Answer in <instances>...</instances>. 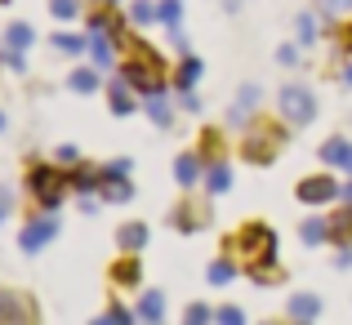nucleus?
I'll return each instance as SVG.
<instances>
[{
	"label": "nucleus",
	"instance_id": "nucleus-1",
	"mask_svg": "<svg viewBox=\"0 0 352 325\" xmlns=\"http://www.w3.org/2000/svg\"><path fill=\"white\" fill-rule=\"evenodd\" d=\"M241 245V258H245L250 267H276V236L267 223H254V227H245L236 236Z\"/></svg>",
	"mask_w": 352,
	"mask_h": 325
},
{
	"label": "nucleus",
	"instance_id": "nucleus-2",
	"mask_svg": "<svg viewBox=\"0 0 352 325\" xmlns=\"http://www.w3.org/2000/svg\"><path fill=\"white\" fill-rule=\"evenodd\" d=\"M63 174L58 170H50V165H36L32 170V179H27V188H32V197L45 205V214H54V210L63 205Z\"/></svg>",
	"mask_w": 352,
	"mask_h": 325
},
{
	"label": "nucleus",
	"instance_id": "nucleus-3",
	"mask_svg": "<svg viewBox=\"0 0 352 325\" xmlns=\"http://www.w3.org/2000/svg\"><path fill=\"white\" fill-rule=\"evenodd\" d=\"M281 116L290 120L294 129L312 125V116H317V98H312V89H303V85L281 89Z\"/></svg>",
	"mask_w": 352,
	"mask_h": 325
},
{
	"label": "nucleus",
	"instance_id": "nucleus-4",
	"mask_svg": "<svg viewBox=\"0 0 352 325\" xmlns=\"http://www.w3.org/2000/svg\"><path fill=\"white\" fill-rule=\"evenodd\" d=\"M281 143H285V129L258 125L254 134L245 138V156H250L254 165H272V161H276V152H281Z\"/></svg>",
	"mask_w": 352,
	"mask_h": 325
},
{
	"label": "nucleus",
	"instance_id": "nucleus-5",
	"mask_svg": "<svg viewBox=\"0 0 352 325\" xmlns=\"http://www.w3.org/2000/svg\"><path fill=\"white\" fill-rule=\"evenodd\" d=\"M120 76L129 80V85L134 89H143L147 98L152 94H165V80H161V63H125V67H120Z\"/></svg>",
	"mask_w": 352,
	"mask_h": 325
},
{
	"label": "nucleus",
	"instance_id": "nucleus-6",
	"mask_svg": "<svg viewBox=\"0 0 352 325\" xmlns=\"http://www.w3.org/2000/svg\"><path fill=\"white\" fill-rule=\"evenodd\" d=\"M339 183L335 179H326V174H312V179H303L299 188H294V197L303 201V205H326V201H335L339 197Z\"/></svg>",
	"mask_w": 352,
	"mask_h": 325
},
{
	"label": "nucleus",
	"instance_id": "nucleus-7",
	"mask_svg": "<svg viewBox=\"0 0 352 325\" xmlns=\"http://www.w3.org/2000/svg\"><path fill=\"white\" fill-rule=\"evenodd\" d=\"M54 232H58V223H54V218H36V223H27V227H23V240H18V245H23L27 254H36V249H45L54 240Z\"/></svg>",
	"mask_w": 352,
	"mask_h": 325
},
{
	"label": "nucleus",
	"instance_id": "nucleus-8",
	"mask_svg": "<svg viewBox=\"0 0 352 325\" xmlns=\"http://www.w3.org/2000/svg\"><path fill=\"white\" fill-rule=\"evenodd\" d=\"M0 321H36V308L27 294H14V290H0Z\"/></svg>",
	"mask_w": 352,
	"mask_h": 325
},
{
	"label": "nucleus",
	"instance_id": "nucleus-9",
	"mask_svg": "<svg viewBox=\"0 0 352 325\" xmlns=\"http://www.w3.org/2000/svg\"><path fill=\"white\" fill-rule=\"evenodd\" d=\"M206 223H210V210H206V205H183V210H174V227H179L183 236L201 232Z\"/></svg>",
	"mask_w": 352,
	"mask_h": 325
},
{
	"label": "nucleus",
	"instance_id": "nucleus-10",
	"mask_svg": "<svg viewBox=\"0 0 352 325\" xmlns=\"http://www.w3.org/2000/svg\"><path fill=\"white\" fill-rule=\"evenodd\" d=\"M321 161L339 165V170L352 174V143H348V138H326V143H321Z\"/></svg>",
	"mask_w": 352,
	"mask_h": 325
},
{
	"label": "nucleus",
	"instance_id": "nucleus-11",
	"mask_svg": "<svg viewBox=\"0 0 352 325\" xmlns=\"http://www.w3.org/2000/svg\"><path fill=\"white\" fill-rule=\"evenodd\" d=\"M147 236H152V232H147L143 223H125V227L116 232V245L125 249V254H138V249L147 245Z\"/></svg>",
	"mask_w": 352,
	"mask_h": 325
},
{
	"label": "nucleus",
	"instance_id": "nucleus-12",
	"mask_svg": "<svg viewBox=\"0 0 352 325\" xmlns=\"http://www.w3.org/2000/svg\"><path fill=\"white\" fill-rule=\"evenodd\" d=\"M326 223H330V240H339V245H352V205H348V201H344V210H335Z\"/></svg>",
	"mask_w": 352,
	"mask_h": 325
},
{
	"label": "nucleus",
	"instance_id": "nucleus-13",
	"mask_svg": "<svg viewBox=\"0 0 352 325\" xmlns=\"http://www.w3.org/2000/svg\"><path fill=\"white\" fill-rule=\"evenodd\" d=\"M103 197L112 201V205H125V201L134 197V188H129L125 174H103Z\"/></svg>",
	"mask_w": 352,
	"mask_h": 325
},
{
	"label": "nucleus",
	"instance_id": "nucleus-14",
	"mask_svg": "<svg viewBox=\"0 0 352 325\" xmlns=\"http://www.w3.org/2000/svg\"><path fill=\"white\" fill-rule=\"evenodd\" d=\"M197 179H201V156H179V161H174V183H179V188H192Z\"/></svg>",
	"mask_w": 352,
	"mask_h": 325
},
{
	"label": "nucleus",
	"instance_id": "nucleus-15",
	"mask_svg": "<svg viewBox=\"0 0 352 325\" xmlns=\"http://www.w3.org/2000/svg\"><path fill=\"white\" fill-rule=\"evenodd\" d=\"M290 317L294 321H317L321 317V299H312V294H294V299H290Z\"/></svg>",
	"mask_w": 352,
	"mask_h": 325
},
{
	"label": "nucleus",
	"instance_id": "nucleus-16",
	"mask_svg": "<svg viewBox=\"0 0 352 325\" xmlns=\"http://www.w3.org/2000/svg\"><path fill=\"white\" fill-rule=\"evenodd\" d=\"M89 54H94V63H98V67H112V63H116L112 45H107V27H94V41H89Z\"/></svg>",
	"mask_w": 352,
	"mask_h": 325
},
{
	"label": "nucleus",
	"instance_id": "nucleus-17",
	"mask_svg": "<svg viewBox=\"0 0 352 325\" xmlns=\"http://www.w3.org/2000/svg\"><path fill=\"white\" fill-rule=\"evenodd\" d=\"M107 98H112V111H116V116H129V111H134V98H129V80L125 76L112 85V94H107Z\"/></svg>",
	"mask_w": 352,
	"mask_h": 325
},
{
	"label": "nucleus",
	"instance_id": "nucleus-18",
	"mask_svg": "<svg viewBox=\"0 0 352 325\" xmlns=\"http://www.w3.org/2000/svg\"><path fill=\"white\" fill-rule=\"evenodd\" d=\"M206 183H210V192L219 197V192H228V188H232V170H228L223 161H214V165L206 170Z\"/></svg>",
	"mask_w": 352,
	"mask_h": 325
},
{
	"label": "nucleus",
	"instance_id": "nucleus-19",
	"mask_svg": "<svg viewBox=\"0 0 352 325\" xmlns=\"http://www.w3.org/2000/svg\"><path fill=\"white\" fill-rule=\"evenodd\" d=\"M138 317H143V321H161V317H165L161 290H147V294H143V303H138Z\"/></svg>",
	"mask_w": 352,
	"mask_h": 325
},
{
	"label": "nucleus",
	"instance_id": "nucleus-20",
	"mask_svg": "<svg viewBox=\"0 0 352 325\" xmlns=\"http://www.w3.org/2000/svg\"><path fill=\"white\" fill-rule=\"evenodd\" d=\"M197 80H201V58H183L179 71H174V85H179V89H192Z\"/></svg>",
	"mask_w": 352,
	"mask_h": 325
},
{
	"label": "nucleus",
	"instance_id": "nucleus-21",
	"mask_svg": "<svg viewBox=\"0 0 352 325\" xmlns=\"http://www.w3.org/2000/svg\"><path fill=\"white\" fill-rule=\"evenodd\" d=\"M5 41H9V49H27V45L36 41V32H32L27 23H14V27L5 32Z\"/></svg>",
	"mask_w": 352,
	"mask_h": 325
},
{
	"label": "nucleus",
	"instance_id": "nucleus-22",
	"mask_svg": "<svg viewBox=\"0 0 352 325\" xmlns=\"http://www.w3.org/2000/svg\"><path fill=\"white\" fill-rule=\"evenodd\" d=\"M303 240H308V245L330 240V223H326V218H308V223H303Z\"/></svg>",
	"mask_w": 352,
	"mask_h": 325
},
{
	"label": "nucleus",
	"instance_id": "nucleus-23",
	"mask_svg": "<svg viewBox=\"0 0 352 325\" xmlns=\"http://www.w3.org/2000/svg\"><path fill=\"white\" fill-rule=\"evenodd\" d=\"M232 276H236V267L228 263V258H214V263H210V272H206V281L210 285H228Z\"/></svg>",
	"mask_w": 352,
	"mask_h": 325
},
{
	"label": "nucleus",
	"instance_id": "nucleus-24",
	"mask_svg": "<svg viewBox=\"0 0 352 325\" xmlns=\"http://www.w3.org/2000/svg\"><path fill=\"white\" fill-rule=\"evenodd\" d=\"M152 18H161V5H152V0H134L129 5V23H152Z\"/></svg>",
	"mask_w": 352,
	"mask_h": 325
},
{
	"label": "nucleus",
	"instance_id": "nucleus-25",
	"mask_svg": "<svg viewBox=\"0 0 352 325\" xmlns=\"http://www.w3.org/2000/svg\"><path fill=\"white\" fill-rule=\"evenodd\" d=\"M72 89H76V94H94V89H98V76L89 67H76V71H72Z\"/></svg>",
	"mask_w": 352,
	"mask_h": 325
},
{
	"label": "nucleus",
	"instance_id": "nucleus-26",
	"mask_svg": "<svg viewBox=\"0 0 352 325\" xmlns=\"http://www.w3.org/2000/svg\"><path fill=\"white\" fill-rule=\"evenodd\" d=\"M250 107H258V89H254V85H245V89H241V94H236L232 120H245V111H250Z\"/></svg>",
	"mask_w": 352,
	"mask_h": 325
},
{
	"label": "nucleus",
	"instance_id": "nucleus-27",
	"mask_svg": "<svg viewBox=\"0 0 352 325\" xmlns=\"http://www.w3.org/2000/svg\"><path fill=\"white\" fill-rule=\"evenodd\" d=\"M147 116H152L161 129L170 125V103H165V94H152V98H147Z\"/></svg>",
	"mask_w": 352,
	"mask_h": 325
},
{
	"label": "nucleus",
	"instance_id": "nucleus-28",
	"mask_svg": "<svg viewBox=\"0 0 352 325\" xmlns=\"http://www.w3.org/2000/svg\"><path fill=\"white\" fill-rule=\"evenodd\" d=\"M54 45H58L63 54H85V49H89V41H85V36H72V32L54 36Z\"/></svg>",
	"mask_w": 352,
	"mask_h": 325
},
{
	"label": "nucleus",
	"instance_id": "nucleus-29",
	"mask_svg": "<svg viewBox=\"0 0 352 325\" xmlns=\"http://www.w3.org/2000/svg\"><path fill=\"white\" fill-rule=\"evenodd\" d=\"M67 183H72L76 192H94V188H98V174H94V170H76V174H67Z\"/></svg>",
	"mask_w": 352,
	"mask_h": 325
},
{
	"label": "nucleus",
	"instance_id": "nucleus-30",
	"mask_svg": "<svg viewBox=\"0 0 352 325\" xmlns=\"http://www.w3.org/2000/svg\"><path fill=\"white\" fill-rule=\"evenodd\" d=\"M112 272H116V285H138V263H134V258H125V263H116Z\"/></svg>",
	"mask_w": 352,
	"mask_h": 325
},
{
	"label": "nucleus",
	"instance_id": "nucleus-31",
	"mask_svg": "<svg viewBox=\"0 0 352 325\" xmlns=\"http://www.w3.org/2000/svg\"><path fill=\"white\" fill-rule=\"evenodd\" d=\"M179 14H183L179 0H165V5H161V23L170 27V32H179Z\"/></svg>",
	"mask_w": 352,
	"mask_h": 325
},
{
	"label": "nucleus",
	"instance_id": "nucleus-32",
	"mask_svg": "<svg viewBox=\"0 0 352 325\" xmlns=\"http://www.w3.org/2000/svg\"><path fill=\"white\" fill-rule=\"evenodd\" d=\"M54 18H76L80 14V0H50Z\"/></svg>",
	"mask_w": 352,
	"mask_h": 325
},
{
	"label": "nucleus",
	"instance_id": "nucleus-33",
	"mask_svg": "<svg viewBox=\"0 0 352 325\" xmlns=\"http://www.w3.org/2000/svg\"><path fill=\"white\" fill-rule=\"evenodd\" d=\"M299 41H317V18L299 14Z\"/></svg>",
	"mask_w": 352,
	"mask_h": 325
},
{
	"label": "nucleus",
	"instance_id": "nucleus-34",
	"mask_svg": "<svg viewBox=\"0 0 352 325\" xmlns=\"http://www.w3.org/2000/svg\"><path fill=\"white\" fill-rule=\"evenodd\" d=\"M188 321L192 325H206V321H214V312H210L206 303H192V308H188Z\"/></svg>",
	"mask_w": 352,
	"mask_h": 325
},
{
	"label": "nucleus",
	"instance_id": "nucleus-35",
	"mask_svg": "<svg viewBox=\"0 0 352 325\" xmlns=\"http://www.w3.org/2000/svg\"><path fill=\"white\" fill-rule=\"evenodd\" d=\"M201 152H206L210 161H214V156H223V138H219V134H206V143H201Z\"/></svg>",
	"mask_w": 352,
	"mask_h": 325
},
{
	"label": "nucleus",
	"instance_id": "nucleus-36",
	"mask_svg": "<svg viewBox=\"0 0 352 325\" xmlns=\"http://www.w3.org/2000/svg\"><path fill=\"white\" fill-rule=\"evenodd\" d=\"M276 63H285V67H294V63H299V49H294V45H281V49H276Z\"/></svg>",
	"mask_w": 352,
	"mask_h": 325
},
{
	"label": "nucleus",
	"instance_id": "nucleus-37",
	"mask_svg": "<svg viewBox=\"0 0 352 325\" xmlns=\"http://www.w3.org/2000/svg\"><path fill=\"white\" fill-rule=\"evenodd\" d=\"M219 321H223V325H241L245 312H241V308H219Z\"/></svg>",
	"mask_w": 352,
	"mask_h": 325
},
{
	"label": "nucleus",
	"instance_id": "nucleus-38",
	"mask_svg": "<svg viewBox=\"0 0 352 325\" xmlns=\"http://www.w3.org/2000/svg\"><path fill=\"white\" fill-rule=\"evenodd\" d=\"M103 321L107 325H129V312L125 308H112V312H103Z\"/></svg>",
	"mask_w": 352,
	"mask_h": 325
},
{
	"label": "nucleus",
	"instance_id": "nucleus-39",
	"mask_svg": "<svg viewBox=\"0 0 352 325\" xmlns=\"http://www.w3.org/2000/svg\"><path fill=\"white\" fill-rule=\"evenodd\" d=\"M5 63H9L14 71H27V58H23V49H9V54H5Z\"/></svg>",
	"mask_w": 352,
	"mask_h": 325
},
{
	"label": "nucleus",
	"instance_id": "nucleus-40",
	"mask_svg": "<svg viewBox=\"0 0 352 325\" xmlns=\"http://www.w3.org/2000/svg\"><path fill=\"white\" fill-rule=\"evenodd\" d=\"M129 165H134V161H125V156H120V161H112L103 174H129Z\"/></svg>",
	"mask_w": 352,
	"mask_h": 325
},
{
	"label": "nucleus",
	"instance_id": "nucleus-41",
	"mask_svg": "<svg viewBox=\"0 0 352 325\" xmlns=\"http://www.w3.org/2000/svg\"><path fill=\"white\" fill-rule=\"evenodd\" d=\"M344 9H352V0H326V14H344Z\"/></svg>",
	"mask_w": 352,
	"mask_h": 325
},
{
	"label": "nucleus",
	"instance_id": "nucleus-42",
	"mask_svg": "<svg viewBox=\"0 0 352 325\" xmlns=\"http://www.w3.org/2000/svg\"><path fill=\"white\" fill-rule=\"evenodd\" d=\"M183 107H188V111H201V98L192 94V89H183Z\"/></svg>",
	"mask_w": 352,
	"mask_h": 325
},
{
	"label": "nucleus",
	"instance_id": "nucleus-43",
	"mask_svg": "<svg viewBox=\"0 0 352 325\" xmlns=\"http://www.w3.org/2000/svg\"><path fill=\"white\" fill-rule=\"evenodd\" d=\"M76 156H80V152H76L72 143H63V147H58V161H76Z\"/></svg>",
	"mask_w": 352,
	"mask_h": 325
},
{
	"label": "nucleus",
	"instance_id": "nucleus-44",
	"mask_svg": "<svg viewBox=\"0 0 352 325\" xmlns=\"http://www.w3.org/2000/svg\"><path fill=\"white\" fill-rule=\"evenodd\" d=\"M5 214H9V197L0 192V223H5Z\"/></svg>",
	"mask_w": 352,
	"mask_h": 325
},
{
	"label": "nucleus",
	"instance_id": "nucleus-45",
	"mask_svg": "<svg viewBox=\"0 0 352 325\" xmlns=\"http://www.w3.org/2000/svg\"><path fill=\"white\" fill-rule=\"evenodd\" d=\"M339 197H344V201H348V205H352V183H348V188H344V192H339Z\"/></svg>",
	"mask_w": 352,
	"mask_h": 325
},
{
	"label": "nucleus",
	"instance_id": "nucleus-46",
	"mask_svg": "<svg viewBox=\"0 0 352 325\" xmlns=\"http://www.w3.org/2000/svg\"><path fill=\"white\" fill-rule=\"evenodd\" d=\"M0 134H5V111H0Z\"/></svg>",
	"mask_w": 352,
	"mask_h": 325
},
{
	"label": "nucleus",
	"instance_id": "nucleus-47",
	"mask_svg": "<svg viewBox=\"0 0 352 325\" xmlns=\"http://www.w3.org/2000/svg\"><path fill=\"white\" fill-rule=\"evenodd\" d=\"M348 85H352V67H348Z\"/></svg>",
	"mask_w": 352,
	"mask_h": 325
},
{
	"label": "nucleus",
	"instance_id": "nucleus-48",
	"mask_svg": "<svg viewBox=\"0 0 352 325\" xmlns=\"http://www.w3.org/2000/svg\"><path fill=\"white\" fill-rule=\"evenodd\" d=\"M0 5H9V0H0Z\"/></svg>",
	"mask_w": 352,
	"mask_h": 325
},
{
	"label": "nucleus",
	"instance_id": "nucleus-49",
	"mask_svg": "<svg viewBox=\"0 0 352 325\" xmlns=\"http://www.w3.org/2000/svg\"><path fill=\"white\" fill-rule=\"evenodd\" d=\"M112 5H116V0H112Z\"/></svg>",
	"mask_w": 352,
	"mask_h": 325
}]
</instances>
